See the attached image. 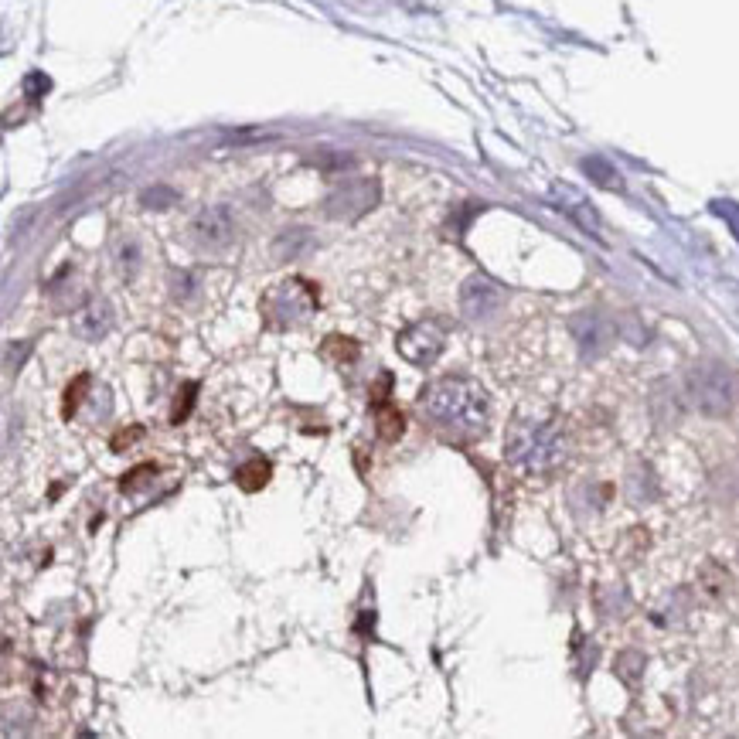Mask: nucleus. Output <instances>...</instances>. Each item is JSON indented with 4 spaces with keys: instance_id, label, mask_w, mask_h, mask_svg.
I'll list each match as a JSON object with an SVG mask.
<instances>
[{
    "instance_id": "obj_22",
    "label": "nucleus",
    "mask_w": 739,
    "mask_h": 739,
    "mask_svg": "<svg viewBox=\"0 0 739 739\" xmlns=\"http://www.w3.org/2000/svg\"><path fill=\"white\" fill-rule=\"evenodd\" d=\"M191 290H195V280H191L188 273H181L178 280H174V297H178V300H188V297H191Z\"/></svg>"
},
{
    "instance_id": "obj_20",
    "label": "nucleus",
    "mask_w": 739,
    "mask_h": 739,
    "mask_svg": "<svg viewBox=\"0 0 739 739\" xmlns=\"http://www.w3.org/2000/svg\"><path fill=\"white\" fill-rule=\"evenodd\" d=\"M174 201H178V195H174L171 188H150V191H144V205L147 208H167V205H174Z\"/></svg>"
},
{
    "instance_id": "obj_23",
    "label": "nucleus",
    "mask_w": 739,
    "mask_h": 739,
    "mask_svg": "<svg viewBox=\"0 0 739 739\" xmlns=\"http://www.w3.org/2000/svg\"><path fill=\"white\" fill-rule=\"evenodd\" d=\"M123 270H127V273H133V270H137V263H140V253H137V246H127V249H123Z\"/></svg>"
},
{
    "instance_id": "obj_9",
    "label": "nucleus",
    "mask_w": 739,
    "mask_h": 739,
    "mask_svg": "<svg viewBox=\"0 0 739 739\" xmlns=\"http://www.w3.org/2000/svg\"><path fill=\"white\" fill-rule=\"evenodd\" d=\"M113 324V310H109L106 300H89L82 310L72 314V334L82 341H99Z\"/></svg>"
},
{
    "instance_id": "obj_5",
    "label": "nucleus",
    "mask_w": 739,
    "mask_h": 739,
    "mask_svg": "<svg viewBox=\"0 0 739 739\" xmlns=\"http://www.w3.org/2000/svg\"><path fill=\"white\" fill-rule=\"evenodd\" d=\"M443 348H447V331L440 321H416L396 338V351L416 368H430L443 355Z\"/></svg>"
},
{
    "instance_id": "obj_11",
    "label": "nucleus",
    "mask_w": 739,
    "mask_h": 739,
    "mask_svg": "<svg viewBox=\"0 0 739 739\" xmlns=\"http://www.w3.org/2000/svg\"><path fill=\"white\" fill-rule=\"evenodd\" d=\"M573 334H576L579 348H583V355H596V351L610 341V324L603 321L600 314H590V310H586V314H579L573 321Z\"/></svg>"
},
{
    "instance_id": "obj_21",
    "label": "nucleus",
    "mask_w": 739,
    "mask_h": 739,
    "mask_svg": "<svg viewBox=\"0 0 739 739\" xmlns=\"http://www.w3.org/2000/svg\"><path fill=\"white\" fill-rule=\"evenodd\" d=\"M195 392H198V385H195V382H188V385H184V399H178V406H174L171 423H181V419L188 416L191 402H195Z\"/></svg>"
},
{
    "instance_id": "obj_2",
    "label": "nucleus",
    "mask_w": 739,
    "mask_h": 739,
    "mask_svg": "<svg viewBox=\"0 0 739 739\" xmlns=\"http://www.w3.org/2000/svg\"><path fill=\"white\" fill-rule=\"evenodd\" d=\"M505 457L528 474H549L566 460V436L549 419H518L508 430Z\"/></svg>"
},
{
    "instance_id": "obj_4",
    "label": "nucleus",
    "mask_w": 739,
    "mask_h": 739,
    "mask_svg": "<svg viewBox=\"0 0 739 739\" xmlns=\"http://www.w3.org/2000/svg\"><path fill=\"white\" fill-rule=\"evenodd\" d=\"M688 396L705 416H726L733 409V379L719 365H695L688 372Z\"/></svg>"
},
{
    "instance_id": "obj_10",
    "label": "nucleus",
    "mask_w": 739,
    "mask_h": 739,
    "mask_svg": "<svg viewBox=\"0 0 739 739\" xmlns=\"http://www.w3.org/2000/svg\"><path fill=\"white\" fill-rule=\"evenodd\" d=\"M559 208H562V212H566L569 218H573V222H576L586 235H593V239H600V235H603V232H600V215L593 212V205H590V201H586L583 195H579V191L562 188V191H559Z\"/></svg>"
},
{
    "instance_id": "obj_17",
    "label": "nucleus",
    "mask_w": 739,
    "mask_h": 739,
    "mask_svg": "<svg viewBox=\"0 0 739 739\" xmlns=\"http://www.w3.org/2000/svg\"><path fill=\"white\" fill-rule=\"evenodd\" d=\"M89 375H75V382L69 385V389H65V406H62V416L69 419L75 409H79V402H82V396H86V389H89Z\"/></svg>"
},
{
    "instance_id": "obj_15",
    "label": "nucleus",
    "mask_w": 739,
    "mask_h": 739,
    "mask_svg": "<svg viewBox=\"0 0 739 739\" xmlns=\"http://www.w3.org/2000/svg\"><path fill=\"white\" fill-rule=\"evenodd\" d=\"M321 355L331 361V365L344 368V365H351V361H358V344L351 338H327L321 344Z\"/></svg>"
},
{
    "instance_id": "obj_16",
    "label": "nucleus",
    "mask_w": 739,
    "mask_h": 739,
    "mask_svg": "<svg viewBox=\"0 0 739 739\" xmlns=\"http://www.w3.org/2000/svg\"><path fill=\"white\" fill-rule=\"evenodd\" d=\"M583 171L590 174V178L600 184V188H610V191H617L620 188V178H617V171H613V167L603 161V157H586L583 161Z\"/></svg>"
},
{
    "instance_id": "obj_1",
    "label": "nucleus",
    "mask_w": 739,
    "mask_h": 739,
    "mask_svg": "<svg viewBox=\"0 0 739 739\" xmlns=\"http://www.w3.org/2000/svg\"><path fill=\"white\" fill-rule=\"evenodd\" d=\"M419 406H423V413L433 423L464 436L484 433L487 416H491L487 392L481 389V382L460 379V375H447V379H436L426 385L423 396H419Z\"/></svg>"
},
{
    "instance_id": "obj_14",
    "label": "nucleus",
    "mask_w": 739,
    "mask_h": 739,
    "mask_svg": "<svg viewBox=\"0 0 739 739\" xmlns=\"http://www.w3.org/2000/svg\"><path fill=\"white\" fill-rule=\"evenodd\" d=\"M375 406V416H379V436L385 443H396L399 436H402V430H406V419H402V413L399 409H392V402L385 399V402H372Z\"/></svg>"
},
{
    "instance_id": "obj_3",
    "label": "nucleus",
    "mask_w": 739,
    "mask_h": 739,
    "mask_svg": "<svg viewBox=\"0 0 739 739\" xmlns=\"http://www.w3.org/2000/svg\"><path fill=\"white\" fill-rule=\"evenodd\" d=\"M317 300H321V293H317L314 283L304 280V276H290V280L276 283L273 290L263 293V300H259V314H263L266 327L283 331V327L307 321V317L314 314Z\"/></svg>"
},
{
    "instance_id": "obj_8",
    "label": "nucleus",
    "mask_w": 739,
    "mask_h": 739,
    "mask_svg": "<svg viewBox=\"0 0 739 739\" xmlns=\"http://www.w3.org/2000/svg\"><path fill=\"white\" fill-rule=\"evenodd\" d=\"M375 195H379V188H375L372 181H348L344 188H338L331 198L324 201V212L331 218H344V222H351V218L365 215L368 208L375 205Z\"/></svg>"
},
{
    "instance_id": "obj_12",
    "label": "nucleus",
    "mask_w": 739,
    "mask_h": 739,
    "mask_svg": "<svg viewBox=\"0 0 739 739\" xmlns=\"http://www.w3.org/2000/svg\"><path fill=\"white\" fill-rule=\"evenodd\" d=\"M310 249H314V239H310L307 229H287L273 242V259L283 263V259H297V256L310 253Z\"/></svg>"
},
{
    "instance_id": "obj_13",
    "label": "nucleus",
    "mask_w": 739,
    "mask_h": 739,
    "mask_svg": "<svg viewBox=\"0 0 739 739\" xmlns=\"http://www.w3.org/2000/svg\"><path fill=\"white\" fill-rule=\"evenodd\" d=\"M270 474H273L270 460L253 457L249 464H242L239 470H235V484H239L242 491L253 494V491H259V487H266V481H270Z\"/></svg>"
},
{
    "instance_id": "obj_18",
    "label": "nucleus",
    "mask_w": 739,
    "mask_h": 739,
    "mask_svg": "<svg viewBox=\"0 0 739 739\" xmlns=\"http://www.w3.org/2000/svg\"><path fill=\"white\" fill-rule=\"evenodd\" d=\"M150 477H157V467L154 464H140V467H133L130 474H123V481H120V491H137V487H144Z\"/></svg>"
},
{
    "instance_id": "obj_7",
    "label": "nucleus",
    "mask_w": 739,
    "mask_h": 739,
    "mask_svg": "<svg viewBox=\"0 0 739 739\" xmlns=\"http://www.w3.org/2000/svg\"><path fill=\"white\" fill-rule=\"evenodd\" d=\"M505 304V293L494 280H487V276H470L464 283V290H460V310L470 317V321H487V317H494Z\"/></svg>"
},
{
    "instance_id": "obj_6",
    "label": "nucleus",
    "mask_w": 739,
    "mask_h": 739,
    "mask_svg": "<svg viewBox=\"0 0 739 739\" xmlns=\"http://www.w3.org/2000/svg\"><path fill=\"white\" fill-rule=\"evenodd\" d=\"M191 235L201 249L208 253H218L232 242L235 235V218L229 212V205H208L205 212H198L195 225H191Z\"/></svg>"
},
{
    "instance_id": "obj_19",
    "label": "nucleus",
    "mask_w": 739,
    "mask_h": 739,
    "mask_svg": "<svg viewBox=\"0 0 739 739\" xmlns=\"http://www.w3.org/2000/svg\"><path fill=\"white\" fill-rule=\"evenodd\" d=\"M637 661H644L637 651H627V654H620V658H617V675H620V678H627L631 685L637 682V675H641L637 668H631V665H637Z\"/></svg>"
}]
</instances>
